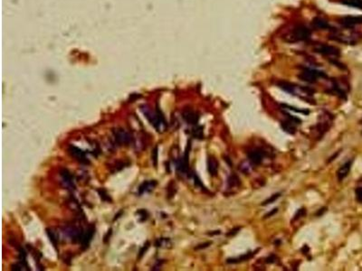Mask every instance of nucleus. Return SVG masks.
Returning <instances> with one entry per match:
<instances>
[{
	"instance_id": "28",
	"label": "nucleus",
	"mask_w": 362,
	"mask_h": 271,
	"mask_svg": "<svg viewBox=\"0 0 362 271\" xmlns=\"http://www.w3.org/2000/svg\"><path fill=\"white\" fill-rule=\"evenodd\" d=\"M151 158H152V162H153V165L154 166H157V161H158V147H155L154 150L152 152L151 155Z\"/></svg>"
},
{
	"instance_id": "18",
	"label": "nucleus",
	"mask_w": 362,
	"mask_h": 271,
	"mask_svg": "<svg viewBox=\"0 0 362 271\" xmlns=\"http://www.w3.org/2000/svg\"><path fill=\"white\" fill-rule=\"evenodd\" d=\"M61 175H62V177H63V182H65L66 185L73 186V181H72V180H73V176H72V174L68 172V170L63 169V170L61 171Z\"/></svg>"
},
{
	"instance_id": "9",
	"label": "nucleus",
	"mask_w": 362,
	"mask_h": 271,
	"mask_svg": "<svg viewBox=\"0 0 362 271\" xmlns=\"http://www.w3.org/2000/svg\"><path fill=\"white\" fill-rule=\"evenodd\" d=\"M94 232H95V228L93 227L92 225L90 226V227L87 229V230H86L85 232H83V237H82V239H81V242H82V245H83V249H85L88 248V246H89V244H90V242H91V239H92V237H93V234H94Z\"/></svg>"
},
{
	"instance_id": "20",
	"label": "nucleus",
	"mask_w": 362,
	"mask_h": 271,
	"mask_svg": "<svg viewBox=\"0 0 362 271\" xmlns=\"http://www.w3.org/2000/svg\"><path fill=\"white\" fill-rule=\"evenodd\" d=\"M342 3L352 7L362 9V0H342Z\"/></svg>"
},
{
	"instance_id": "8",
	"label": "nucleus",
	"mask_w": 362,
	"mask_h": 271,
	"mask_svg": "<svg viewBox=\"0 0 362 271\" xmlns=\"http://www.w3.org/2000/svg\"><path fill=\"white\" fill-rule=\"evenodd\" d=\"M340 24L347 28H351L357 24H362V16H344L340 19Z\"/></svg>"
},
{
	"instance_id": "19",
	"label": "nucleus",
	"mask_w": 362,
	"mask_h": 271,
	"mask_svg": "<svg viewBox=\"0 0 362 271\" xmlns=\"http://www.w3.org/2000/svg\"><path fill=\"white\" fill-rule=\"evenodd\" d=\"M177 184H176V183L174 182L173 180H171L170 181V183L168 184V188H167V192H168V199H170V198H172L174 195L176 194V193H177Z\"/></svg>"
},
{
	"instance_id": "35",
	"label": "nucleus",
	"mask_w": 362,
	"mask_h": 271,
	"mask_svg": "<svg viewBox=\"0 0 362 271\" xmlns=\"http://www.w3.org/2000/svg\"><path fill=\"white\" fill-rule=\"evenodd\" d=\"M209 245H211V242H206V243H204V244H201V245H198L197 247H196V249H206V248H207Z\"/></svg>"
},
{
	"instance_id": "13",
	"label": "nucleus",
	"mask_w": 362,
	"mask_h": 271,
	"mask_svg": "<svg viewBox=\"0 0 362 271\" xmlns=\"http://www.w3.org/2000/svg\"><path fill=\"white\" fill-rule=\"evenodd\" d=\"M351 165H352V161H348L338 170L337 177H338V180L340 182H341L345 177H347V175L348 174V173H350V171Z\"/></svg>"
},
{
	"instance_id": "27",
	"label": "nucleus",
	"mask_w": 362,
	"mask_h": 271,
	"mask_svg": "<svg viewBox=\"0 0 362 271\" xmlns=\"http://www.w3.org/2000/svg\"><path fill=\"white\" fill-rule=\"evenodd\" d=\"M355 194H356V199H357V201H359V202H362V187L357 188L356 191H355Z\"/></svg>"
},
{
	"instance_id": "32",
	"label": "nucleus",
	"mask_w": 362,
	"mask_h": 271,
	"mask_svg": "<svg viewBox=\"0 0 362 271\" xmlns=\"http://www.w3.org/2000/svg\"><path fill=\"white\" fill-rule=\"evenodd\" d=\"M239 169L242 171L243 173H245L249 172V166H248V165L245 164V163H243V164H241Z\"/></svg>"
},
{
	"instance_id": "2",
	"label": "nucleus",
	"mask_w": 362,
	"mask_h": 271,
	"mask_svg": "<svg viewBox=\"0 0 362 271\" xmlns=\"http://www.w3.org/2000/svg\"><path fill=\"white\" fill-rule=\"evenodd\" d=\"M311 38V30L307 26L299 24L291 30V34L285 36V41L290 43L307 41Z\"/></svg>"
},
{
	"instance_id": "14",
	"label": "nucleus",
	"mask_w": 362,
	"mask_h": 271,
	"mask_svg": "<svg viewBox=\"0 0 362 271\" xmlns=\"http://www.w3.org/2000/svg\"><path fill=\"white\" fill-rule=\"evenodd\" d=\"M312 26L317 30H327L330 28L329 23L321 17H315L312 23Z\"/></svg>"
},
{
	"instance_id": "23",
	"label": "nucleus",
	"mask_w": 362,
	"mask_h": 271,
	"mask_svg": "<svg viewBox=\"0 0 362 271\" xmlns=\"http://www.w3.org/2000/svg\"><path fill=\"white\" fill-rule=\"evenodd\" d=\"M47 235H48V237H49V239H50V240H51V242L53 243V247L55 248H56L57 247V239H56V236H55V234L53 233V232L52 229H47Z\"/></svg>"
},
{
	"instance_id": "12",
	"label": "nucleus",
	"mask_w": 362,
	"mask_h": 271,
	"mask_svg": "<svg viewBox=\"0 0 362 271\" xmlns=\"http://www.w3.org/2000/svg\"><path fill=\"white\" fill-rule=\"evenodd\" d=\"M183 118L185 119V121L186 122L187 124H190V125H196L198 119H199V116L194 112L191 110H186L183 112L182 114Z\"/></svg>"
},
{
	"instance_id": "30",
	"label": "nucleus",
	"mask_w": 362,
	"mask_h": 271,
	"mask_svg": "<svg viewBox=\"0 0 362 271\" xmlns=\"http://www.w3.org/2000/svg\"><path fill=\"white\" fill-rule=\"evenodd\" d=\"M276 260H277V257H276L275 255H271V256H269V257H268L267 259L265 260V262H266V263L273 264V263H275Z\"/></svg>"
},
{
	"instance_id": "31",
	"label": "nucleus",
	"mask_w": 362,
	"mask_h": 271,
	"mask_svg": "<svg viewBox=\"0 0 362 271\" xmlns=\"http://www.w3.org/2000/svg\"><path fill=\"white\" fill-rule=\"evenodd\" d=\"M139 214H140V218H142L141 219V221L140 222H144V221H146L147 220V218H148V213H147V211H145V210H141V211H139V212H138Z\"/></svg>"
},
{
	"instance_id": "4",
	"label": "nucleus",
	"mask_w": 362,
	"mask_h": 271,
	"mask_svg": "<svg viewBox=\"0 0 362 271\" xmlns=\"http://www.w3.org/2000/svg\"><path fill=\"white\" fill-rule=\"evenodd\" d=\"M313 50L314 52L320 54H322L324 56L333 57V59L337 58L340 55V52L339 48L332 46V45L325 44H318L314 45Z\"/></svg>"
},
{
	"instance_id": "21",
	"label": "nucleus",
	"mask_w": 362,
	"mask_h": 271,
	"mask_svg": "<svg viewBox=\"0 0 362 271\" xmlns=\"http://www.w3.org/2000/svg\"><path fill=\"white\" fill-rule=\"evenodd\" d=\"M192 136L196 138L202 139L204 138V133H203V127L197 126L192 129Z\"/></svg>"
},
{
	"instance_id": "17",
	"label": "nucleus",
	"mask_w": 362,
	"mask_h": 271,
	"mask_svg": "<svg viewBox=\"0 0 362 271\" xmlns=\"http://www.w3.org/2000/svg\"><path fill=\"white\" fill-rule=\"evenodd\" d=\"M240 184H241V181H240L239 176L235 173H232L228 176V178H227V184H228L229 188L238 187L240 185Z\"/></svg>"
},
{
	"instance_id": "29",
	"label": "nucleus",
	"mask_w": 362,
	"mask_h": 271,
	"mask_svg": "<svg viewBox=\"0 0 362 271\" xmlns=\"http://www.w3.org/2000/svg\"><path fill=\"white\" fill-rule=\"evenodd\" d=\"M125 163L124 162H119V161H118L116 164H115V166H114V168H115V170L116 171H119V170H122V169H123L124 167H125Z\"/></svg>"
},
{
	"instance_id": "6",
	"label": "nucleus",
	"mask_w": 362,
	"mask_h": 271,
	"mask_svg": "<svg viewBox=\"0 0 362 271\" xmlns=\"http://www.w3.org/2000/svg\"><path fill=\"white\" fill-rule=\"evenodd\" d=\"M68 152H69V154H70L73 157H74L78 162L82 163V164L87 165V164H89V163H90L89 160L86 158L85 154L81 150V149L78 148V147H76V146H70L69 148H68Z\"/></svg>"
},
{
	"instance_id": "11",
	"label": "nucleus",
	"mask_w": 362,
	"mask_h": 271,
	"mask_svg": "<svg viewBox=\"0 0 362 271\" xmlns=\"http://www.w3.org/2000/svg\"><path fill=\"white\" fill-rule=\"evenodd\" d=\"M296 125L297 124L295 123V122H294L292 119L289 118H287L286 120H283L281 122V128H283V129L285 132H287V133H289L291 135H294L296 133V131H297Z\"/></svg>"
},
{
	"instance_id": "33",
	"label": "nucleus",
	"mask_w": 362,
	"mask_h": 271,
	"mask_svg": "<svg viewBox=\"0 0 362 271\" xmlns=\"http://www.w3.org/2000/svg\"><path fill=\"white\" fill-rule=\"evenodd\" d=\"M240 227H237V228H235V229H231L229 232H227V234H226V236H234V235H235L239 230H240Z\"/></svg>"
},
{
	"instance_id": "34",
	"label": "nucleus",
	"mask_w": 362,
	"mask_h": 271,
	"mask_svg": "<svg viewBox=\"0 0 362 271\" xmlns=\"http://www.w3.org/2000/svg\"><path fill=\"white\" fill-rule=\"evenodd\" d=\"M194 179H195V184H196V186H200V187L204 188V186H203L202 183H201L200 179L198 178V176H197L196 174H195V177H194Z\"/></svg>"
},
{
	"instance_id": "10",
	"label": "nucleus",
	"mask_w": 362,
	"mask_h": 271,
	"mask_svg": "<svg viewBox=\"0 0 362 271\" xmlns=\"http://www.w3.org/2000/svg\"><path fill=\"white\" fill-rule=\"evenodd\" d=\"M218 161L214 156H208L207 158V171L211 176H217L218 173Z\"/></svg>"
},
{
	"instance_id": "3",
	"label": "nucleus",
	"mask_w": 362,
	"mask_h": 271,
	"mask_svg": "<svg viewBox=\"0 0 362 271\" xmlns=\"http://www.w3.org/2000/svg\"><path fill=\"white\" fill-rule=\"evenodd\" d=\"M327 75L321 71H318L315 69H309V68H304L298 75V78L303 81L309 83H315L319 78H326Z\"/></svg>"
},
{
	"instance_id": "22",
	"label": "nucleus",
	"mask_w": 362,
	"mask_h": 271,
	"mask_svg": "<svg viewBox=\"0 0 362 271\" xmlns=\"http://www.w3.org/2000/svg\"><path fill=\"white\" fill-rule=\"evenodd\" d=\"M98 193H99V195H100V197H101V199L102 200V201H112V199H111V197H110V195L108 194V193H107V191L106 190H104V189H100V190H98Z\"/></svg>"
},
{
	"instance_id": "26",
	"label": "nucleus",
	"mask_w": 362,
	"mask_h": 271,
	"mask_svg": "<svg viewBox=\"0 0 362 271\" xmlns=\"http://www.w3.org/2000/svg\"><path fill=\"white\" fill-rule=\"evenodd\" d=\"M283 106L284 108H288V110H293V111H295V112H300V113H302V114H306V115H308L309 114L310 112H309V110H297L296 108H294V107H291V106H288V105H281Z\"/></svg>"
},
{
	"instance_id": "25",
	"label": "nucleus",
	"mask_w": 362,
	"mask_h": 271,
	"mask_svg": "<svg viewBox=\"0 0 362 271\" xmlns=\"http://www.w3.org/2000/svg\"><path fill=\"white\" fill-rule=\"evenodd\" d=\"M307 214V212H306V210L305 209H303V208H302V209H300L296 213H295V215H294V217H293V221H297V220H300L301 218H302V217H304L305 215Z\"/></svg>"
},
{
	"instance_id": "7",
	"label": "nucleus",
	"mask_w": 362,
	"mask_h": 271,
	"mask_svg": "<svg viewBox=\"0 0 362 271\" xmlns=\"http://www.w3.org/2000/svg\"><path fill=\"white\" fill-rule=\"evenodd\" d=\"M114 134V138L116 143L120 146V145H128L130 143L131 138L130 136L124 130L122 129H118L116 131H113Z\"/></svg>"
},
{
	"instance_id": "37",
	"label": "nucleus",
	"mask_w": 362,
	"mask_h": 271,
	"mask_svg": "<svg viewBox=\"0 0 362 271\" xmlns=\"http://www.w3.org/2000/svg\"><path fill=\"white\" fill-rule=\"evenodd\" d=\"M278 211V209L277 208H275V209H273V211H271V212H269V213H267L265 216H264V218H268V217H271V216H273L274 213H276Z\"/></svg>"
},
{
	"instance_id": "1",
	"label": "nucleus",
	"mask_w": 362,
	"mask_h": 271,
	"mask_svg": "<svg viewBox=\"0 0 362 271\" xmlns=\"http://www.w3.org/2000/svg\"><path fill=\"white\" fill-rule=\"evenodd\" d=\"M276 85L284 90L285 92H288L291 95H296V96L300 97L301 99H303L305 100H310L314 94L315 90L309 88V87H304V86H299L296 84H293L291 82L285 80H279L276 82Z\"/></svg>"
},
{
	"instance_id": "5",
	"label": "nucleus",
	"mask_w": 362,
	"mask_h": 271,
	"mask_svg": "<svg viewBox=\"0 0 362 271\" xmlns=\"http://www.w3.org/2000/svg\"><path fill=\"white\" fill-rule=\"evenodd\" d=\"M249 162L253 166H259L266 156V152L262 148H253L247 154Z\"/></svg>"
},
{
	"instance_id": "36",
	"label": "nucleus",
	"mask_w": 362,
	"mask_h": 271,
	"mask_svg": "<svg viewBox=\"0 0 362 271\" xmlns=\"http://www.w3.org/2000/svg\"><path fill=\"white\" fill-rule=\"evenodd\" d=\"M148 248H149V243H147L146 245H144V247L140 249V257H142V255L146 252V250L148 249Z\"/></svg>"
},
{
	"instance_id": "15",
	"label": "nucleus",
	"mask_w": 362,
	"mask_h": 271,
	"mask_svg": "<svg viewBox=\"0 0 362 271\" xmlns=\"http://www.w3.org/2000/svg\"><path fill=\"white\" fill-rule=\"evenodd\" d=\"M157 185V182L156 181H146L144 182L139 188V194L141 195L145 193H149L150 191L155 188V186Z\"/></svg>"
},
{
	"instance_id": "24",
	"label": "nucleus",
	"mask_w": 362,
	"mask_h": 271,
	"mask_svg": "<svg viewBox=\"0 0 362 271\" xmlns=\"http://www.w3.org/2000/svg\"><path fill=\"white\" fill-rule=\"evenodd\" d=\"M281 196V194H273L270 198H268L266 201H264L262 204L263 205H267V204H270V203H273V202H274L279 197Z\"/></svg>"
},
{
	"instance_id": "38",
	"label": "nucleus",
	"mask_w": 362,
	"mask_h": 271,
	"mask_svg": "<svg viewBox=\"0 0 362 271\" xmlns=\"http://www.w3.org/2000/svg\"><path fill=\"white\" fill-rule=\"evenodd\" d=\"M224 158H225V161L226 163H228V165H229L230 167H231V166H232V162H231L230 158H229L228 156H224Z\"/></svg>"
},
{
	"instance_id": "16",
	"label": "nucleus",
	"mask_w": 362,
	"mask_h": 271,
	"mask_svg": "<svg viewBox=\"0 0 362 271\" xmlns=\"http://www.w3.org/2000/svg\"><path fill=\"white\" fill-rule=\"evenodd\" d=\"M254 252H247L245 255H242L238 257H235V259H228L226 260L227 264H236V263H241V262H245L248 260H251L252 257H253Z\"/></svg>"
}]
</instances>
